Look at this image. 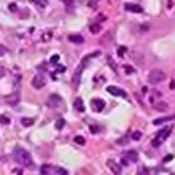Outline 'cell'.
Listing matches in <instances>:
<instances>
[{"instance_id": "1", "label": "cell", "mask_w": 175, "mask_h": 175, "mask_svg": "<svg viewBox=\"0 0 175 175\" xmlns=\"http://www.w3.org/2000/svg\"><path fill=\"white\" fill-rule=\"evenodd\" d=\"M13 158H15V161H18L19 164L27 166V167H33V163H32L30 155H29L26 150H23V148H16L15 151H13Z\"/></svg>"}, {"instance_id": "2", "label": "cell", "mask_w": 175, "mask_h": 175, "mask_svg": "<svg viewBox=\"0 0 175 175\" xmlns=\"http://www.w3.org/2000/svg\"><path fill=\"white\" fill-rule=\"evenodd\" d=\"M164 80H166V73L163 72V70H159V68L150 70V73H148V81L151 83V85H158V83L164 81Z\"/></svg>"}, {"instance_id": "3", "label": "cell", "mask_w": 175, "mask_h": 175, "mask_svg": "<svg viewBox=\"0 0 175 175\" xmlns=\"http://www.w3.org/2000/svg\"><path fill=\"white\" fill-rule=\"evenodd\" d=\"M170 132H172V128H170V126H169V128H164L163 131H159L158 135L155 137V140H153V146H159V145L167 138V135H169Z\"/></svg>"}, {"instance_id": "4", "label": "cell", "mask_w": 175, "mask_h": 175, "mask_svg": "<svg viewBox=\"0 0 175 175\" xmlns=\"http://www.w3.org/2000/svg\"><path fill=\"white\" fill-rule=\"evenodd\" d=\"M45 85H46V76L43 73H38V75H35L32 78V86L33 88L40 89V88H43Z\"/></svg>"}, {"instance_id": "5", "label": "cell", "mask_w": 175, "mask_h": 175, "mask_svg": "<svg viewBox=\"0 0 175 175\" xmlns=\"http://www.w3.org/2000/svg\"><path fill=\"white\" fill-rule=\"evenodd\" d=\"M137 159H138V155H137V151L131 150V151H128V153H126V155L123 156L121 163L126 166V164H129V163H137Z\"/></svg>"}, {"instance_id": "6", "label": "cell", "mask_w": 175, "mask_h": 175, "mask_svg": "<svg viewBox=\"0 0 175 175\" xmlns=\"http://www.w3.org/2000/svg\"><path fill=\"white\" fill-rule=\"evenodd\" d=\"M61 105V97L59 96H50L48 97V107H53V108H56V107H59Z\"/></svg>"}, {"instance_id": "7", "label": "cell", "mask_w": 175, "mask_h": 175, "mask_svg": "<svg viewBox=\"0 0 175 175\" xmlns=\"http://www.w3.org/2000/svg\"><path fill=\"white\" fill-rule=\"evenodd\" d=\"M91 105H93V108L96 111H102L103 107H105V102L102 99H93V100H91Z\"/></svg>"}, {"instance_id": "8", "label": "cell", "mask_w": 175, "mask_h": 175, "mask_svg": "<svg viewBox=\"0 0 175 175\" xmlns=\"http://www.w3.org/2000/svg\"><path fill=\"white\" fill-rule=\"evenodd\" d=\"M107 91L110 94H113V96H120V97H126V93L123 89H120V88H116V86H108L107 88Z\"/></svg>"}, {"instance_id": "9", "label": "cell", "mask_w": 175, "mask_h": 175, "mask_svg": "<svg viewBox=\"0 0 175 175\" xmlns=\"http://www.w3.org/2000/svg\"><path fill=\"white\" fill-rule=\"evenodd\" d=\"M124 8L128 10V11H132V13H142V11H143L142 6H138V5H135V3H126Z\"/></svg>"}, {"instance_id": "10", "label": "cell", "mask_w": 175, "mask_h": 175, "mask_svg": "<svg viewBox=\"0 0 175 175\" xmlns=\"http://www.w3.org/2000/svg\"><path fill=\"white\" fill-rule=\"evenodd\" d=\"M108 167H110L111 170H113V173H115V175H121V167L118 166V164H115L111 159L108 161Z\"/></svg>"}, {"instance_id": "11", "label": "cell", "mask_w": 175, "mask_h": 175, "mask_svg": "<svg viewBox=\"0 0 175 175\" xmlns=\"http://www.w3.org/2000/svg\"><path fill=\"white\" fill-rule=\"evenodd\" d=\"M153 107L159 111H164V110H167V103L166 102H153Z\"/></svg>"}, {"instance_id": "12", "label": "cell", "mask_w": 175, "mask_h": 175, "mask_svg": "<svg viewBox=\"0 0 175 175\" xmlns=\"http://www.w3.org/2000/svg\"><path fill=\"white\" fill-rule=\"evenodd\" d=\"M100 29H102V26H100L99 23H94V24H91V26H89L91 33H99V32H100Z\"/></svg>"}, {"instance_id": "13", "label": "cell", "mask_w": 175, "mask_h": 175, "mask_svg": "<svg viewBox=\"0 0 175 175\" xmlns=\"http://www.w3.org/2000/svg\"><path fill=\"white\" fill-rule=\"evenodd\" d=\"M169 120H175V115H172V116H163V118H158V120L153 121V124H161V123H166V121H169Z\"/></svg>"}, {"instance_id": "14", "label": "cell", "mask_w": 175, "mask_h": 175, "mask_svg": "<svg viewBox=\"0 0 175 175\" xmlns=\"http://www.w3.org/2000/svg\"><path fill=\"white\" fill-rule=\"evenodd\" d=\"M111 40H113V37H111V32H107V33H105V37L100 40V43H102V45H108V43H111Z\"/></svg>"}, {"instance_id": "15", "label": "cell", "mask_w": 175, "mask_h": 175, "mask_svg": "<svg viewBox=\"0 0 175 175\" xmlns=\"http://www.w3.org/2000/svg\"><path fill=\"white\" fill-rule=\"evenodd\" d=\"M75 108L78 110V111H85V103H83V100L80 99V97L75 100Z\"/></svg>"}, {"instance_id": "16", "label": "cell", "mask_w": 175, "mask_h": 175, "mask_svg": "<svg viewBox=\"0 0 175 175\" xmlns=\"http://www.w3.org/2000/svg\"><path fill=\"white\" fill-rule=\"evenodd\" d=\"M68 40L70 41H73V43H83V37H81V35H70V37H68Z\"/></svg>"}, {"instance_id": "17", "label": "cell", "mask_w": 175, "mask_h": 175, "mask_svg": "<svg viewBox=\"0 0 175 175\" xmlns=\"http://www.w3.org/2000/svg\"><path fill=\"white\" fill-rule=\"evenodd\" d=\"M21 124L27 128V126H32L33 124V120H32V118H23V120H21Z\"/></svg>"}, {"instance_id": "18", "label": "cell", "mask_w": 175, "mask_h": 175, "mask_svg": "<svg viewBox=\"0 0 175 175\" xmlns=\"http://www.w3.org/2000/svg\"><path fill=\"white\" fill-rule=\"evenodd\" d=\"M64 124H65V121L64 120H58V121H56V129H62V128H64Z\"/></svg>"}, {"instance_id": "19", "label": "cell", "mask_w": 175, "mask_h": 175, "mask_svg": "<svg viewBox=\"0 0 175 175\" xmlns=\"http://www.w3.org/2000/svg\"><path fill=\"white\" fill-rule=\"evenodd\" d=\"M140 137H142V132H140V131H135L134 134H132V138H134V140H138Z\"/></svg>"}, {"instance_id": "20", "label": "cell", "mask_w": 175, "mask_h": 175, "mask_svg": "<svg viewBox=\"0 0 175 175\" xmlns=\"http://www.w3.org/2000/svg\"><path fill=\"white\" fill-rule=\"evenodd\" d=\"M33 3H37V5H40V6H46V0H32Z\"/></svg>"}, {"instance_id": "21", "label": "cell", "mask_w": 175, "mask_h": 175, "mask_svg": "<svg viewBox=\"0 0 175 175\" xmlns=\"http://www.w3.org/2000/svg\"><path fill=\"white\" fill-rule=\"evenodd\" d=\"M75 142L80 143V145H85V138H83V137H75Z\"/></svg>"}, {"instance_id": "22", "label": "cell", "mask_w": 175, "mask_h": 175, "mask_svg": "<svg viewBox=\"0 0 175 175\" xmlns=\"http://www.w3.org/2000/svg\"><path fill=\"white\" fill-rule=\"evenodd\" d=\"M89 131H91V132H99V131H100V128L94 124V126H91V128H89Z\"/></svg>"}, {"instance_id": "23", "label": "cell", "mask_w": 175, "mask_h": 175, "mask_svg": "<svg viewBox=\"0 0 175 175\" xmlns=\"http://www.w3.org/2000/svg\"><path fill=\"white\" fill-rule=\"evenodd\" d=\"M58 61H59V56H58V54L51 58V62H53V64H58Z\"/></svg>"}, {"instance_id": "24", "label": "cell", "mask_w": 175, "mask_h": 175, "mask_svg": "<svg viewBox=\"0 0 175 175\" xmlns=\"http://www.w3.org/2000/svg\"><path fill=\"white\" fill-rule=\"evenodd\" d=\"M6 53V48L5 46H2V45H0V58H2V56Z\"/></svg>"}, {"instance_id": "25", "label": "cell", "mask_w": 175, "mask_h": 175, "mask_svg": "<svg viewBox=\"0 0 175 175\" xmlns=\"http://www.w3.org/2000/svg\"><path fill=\"white\" fill-rule=\"evenodd\" d=\"M126 142H128V137H123L121 140H118V143H120V145H124Z\"/></svg>"}, {"instance_id": "26", "label": "cell", "mask_w": 175, "mask_h": 175, "mask_svg": "<svg viewBox=\"0 0 175 175\" xmlns=\"http://www.w3.org/2000/svg\"><path fill=\"white\" fill-rule=\"evenodd\" d=\"M124 70H126L128 73H132V72H134V68H132V67H124Z\"/></svg>"}, {"instance_id": "27", "label": "cell", "mask_w": 175, "mask_h": 175, "mask_svg": "<svg viewBox=\"0 0 175 175\" xmlns=\"http://www.w3.org/2000/svg\"><path fill=\"white\" fill-rule=\"evenodd\" d=\"M0 123H8V120L5 116H0Z\"/></svg>"}, {"instance_id": "28", "label": "cell", "mask_w": 175, "mask_h": 175, "mask_svg": "<svg viewBox=\"0 0 175 175\" xmlns=\"http://www.w3.org/2000/svg\"><path fill=\"white\" fill-rule=\"evenodd\" d=\"M124 53H126V48L121 46V48H120V54H124Z\"/></svg>"}, {"instance_id": "29", "label": "cell", "mask_w": 175, "mask_h": 175, "mask_svg": "<svg viewBox=\"0 0 175 175\" xmlns=\"http://www.w3.org/2000/svg\"><path fill=\"white\" fill-rule=\"evenodd\" d=\"M43 40L46 41V40H50V33H45V37H43Z\"/></svg>"}]
</instances>
